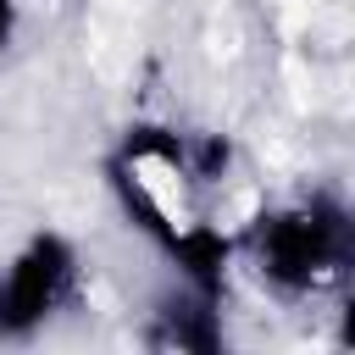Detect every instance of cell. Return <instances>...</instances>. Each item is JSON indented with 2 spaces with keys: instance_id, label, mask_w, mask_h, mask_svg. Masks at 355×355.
<instances>
[{
  "instance_id": "obj_1",
  "label": "cell",
  "mask_w": 355,
  "mask_h": 355,
  "mask_svg": "<svg viewBox=\"0 0 355 355\" xmlns=\"http://www.w3.org/2000/svg\"><path fill=\"white\" fill-rule=\"evenodd\" d=\"M17 17H22V6L17 0H0V50L17 39Z\"/></svg>"
}]
</instances>
